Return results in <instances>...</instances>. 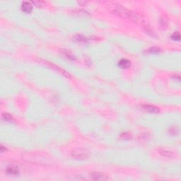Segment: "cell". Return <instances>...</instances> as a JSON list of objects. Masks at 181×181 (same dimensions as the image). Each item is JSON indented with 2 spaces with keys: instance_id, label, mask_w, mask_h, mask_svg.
Listing matches in <instances>:
<instances>
[{
  "instance_id": "obj_1",
  "label": "cell",
  "mask_w": 181,
  "mask_h": 181,
  "mask_svg": "<svg viewBox=\"0 0 181 181\" xmlns=\"http://www.w3.org/2000/svg\"><path fill=\"white\" fill-rule=\"evenodd\" d=\"M113 11L117 16H119L122 18H129L134 21H137L139 18V16H138L137 14L122 7L120 5H117V7H115V8L113 10Z\"/></svg>"
},
{
  "instance_id": "obj_2",
  "label": "cell",
  "mask_w": 181,
  "mask_h": 181,
  "mask_svg": "<svg viewBox=\"0 0 181 181\" xmlns=\"http://www.w3.org/2000/svg\"><path fill=\"white\" fill-rule=\"evenodd\" d=\"M72 156L76 159H86L88 158L89 154L86 151L82 149H76L73 150L72 152Z\"/></svg>"
},
{
  "instance_id": "obj_3",
  "label": "cell",
  "mask_w": 181,
  "mask_h": 181,
  "mask_svg": "<svg viewBox=\"0 0 181 181\" xmlns=\"http://www.w3.org/2000/svg\"><path fill=\"white\" fill-rule=\"evenodd\" d=\"M90 178L93 181H106L108 180V177L103 173L93 172L89 174Z\"/></svg>"
},
{
  "instance_id": "obj_4",
  "label": "cell",
  "mask_w": 181,
  "mask_h": 181,
  "mask_svg": "<svg viewBox=\"0 0 181 181\" xmlns=\"http://www.w3.org/2000/svg\"><path fill=\"white\" fill-rule=\"evenodd\" d=\"M142 108L145 110L146 111L150 113H153V114H157L159 113V109L152 105H143Z\"/></svg>"
},
{
  "instance_id": "obj_5",
  "label": "cell",
  "mask_w": 181,
  "mask_h": 181,
  "mask_svg": "<svg viewBox=\"0 0 181 181\" xmlns=\"http://www.w3.org/2000/svg\"><path fill=\"white\" fill-rule=\"evenodd\" d=\"M21 9L26 13H30L32 11V5L30 2L23 1L21 4Z\"/></svg>"
},
{
  "instance_id": "obj_6",
  "label": "cell",
  "mask_w": 181,
  "mask_h": 181,
  "mask_svg": "<svg viewBox=\"0 0 181 181\" xmlns=\"http://www.w3.org/2000/svg\"><path fill=\"white\" fill-rule=\"evenodd\" d=\"M118 65H119V67H120L122 69H127V68L130 67L131 63L127 59H122V60H120Z\"/></svg>"
},
{
  "instance_id": "obj_7",
  "label": "cell",
  "mask_w": 181,
  "mask_h": 181,
  "mask_svg": "<svg viewBox=\"0 0 181 181\" xmlns=\"http://www.w3.org/2000/svg\"><path fill=\"white\" fill-rule=\"evenodd\" d=\"M159 154L161 156H163L164 157H167V158H171L173 156V153L170 151H168L166 149H161L158 150Z\"/></svg>"
},
{
  "instance_id": "obj_8",
  "label": "cell",
  "mask_w": 181,
  "mask_h": 181,
  "mask_svg": "<svg viewBox=\"0 0 181 181\" xmlns=\"http://www.w3.org/2000/svg\"><path fill=\"white\" fill-rule=\"evenodd\" d=\"M7 172L11 175H18L19 171H18V168L16 166H10L7 168Z\"/></svg>"
},
{
  "instance_id": "obj_9",
  "label": "cell",
  "mask_w": 181,
  "mask_h": 181,
  "mask_svg": "<svg viewBox=\"0 0 181 181\" xmlns=\"http://www.w3.org/2000/svg\"><path fill=\"white\" fill-rule=\"evenodd\" d=\"M74 40L78 42V43H86L87 42V38H85L83 36H82V35H76V36H74Z\"/></svg>"
},
{
  "instance_id": "obj_10",
  "label": "cell",
  "mask_w": 181,
  "mask_h": 181,
  "mask_svg": "<svg viewBox=\"0 0 181 181\" xmlns=\"http://www.w3.org/2000/svg\"><path fill=\"white\" fill-rule=\"evenodd\" d=\"M143 28H144L145 31H146L148 34H149V35H151V36H154V31L152 30V29H151V28L149 26V25H147V24H143Z\"/></svg>"
},
{
  "instance_id": "obj_11",
  "label": "cell",
  "mask_w": 181,
  "mask_h": 181,
  "mask_svg": "<svg viewBox=\"0 0 181 181\" xmlns=\"http://www.w3.org/2000/svg\"><path fill=\"white\" fill-rule=\"evenodd\" d=\"M169 133L172 135H177L178 134V129L177 127H171L169 129Z\"/></svg>"
},
{
  "instance_id": "obj_12",
  "label": "cell",
  "mask_w": 181,
  "mask_h": 181,
  "mask_svg": "<svg viewBox=\"0 0 181 181\" xmlns=\"http://www.w3.org/2000/svg\"><path fill=\"white\" fill-rule=\"evenodd\" d=\"M2 118L6 121H11L13 120L12 116L11 115H9V113H4L2 115Z\"/></svg>"
},
{
  "instance_id": "obj_13",
  "label": "cell",
  "mask_w": 181,
  "mask_h": 181,
  "mask_svg": "<svg viewBox=\"0 0 181 181\" xmlns=\"http://www.w3.org/2000/svg\"><path fill=\"white\" fill-rule=\"evenodd\" d=\"M64 55L67 57V58H69V59H70V60H75V57H74V55H73V54L72 53H70L69 50H67V51H65L64 52Z\"/></svg>"
},
{
  "instance_id": "obj_14",
  "label": "cell",
  "mask_w": 181,
  "mask_h": 181,
  "mask_svg": "<svg viewBox=\"0 0 181 181\" xmlns=\"http://www.w3.org/2000/svg\"><path fill=\"white\" fill-rule=\"evenodd\" d=\"M171 38L174 40H180L181 39V36H180V33L178 32H176V33H174L171 36Z\"/></svg>"
},
{
  "instance_id": "obj_15",
  "label": "cell",
  "mask_w": 181,
  "mask_h": 181,
  "mask_svg": "<svg viewBox=\"0 0 181 181\" xmlns=\"http://www.w3.org/2000/svg\"><path fill=\"white\" fill-rule=\"evenodd\" d=\"M121 137L124 139H131V135L129 133V132H123L122 135H121Z\"/></svg>"
},
{
  "instance_id": "obj_16",
  "label": "cell",
  "mask_w": 181,
  "mask_h": 181,
  "mask_svg": "<svg viewBox=\"0 0 181 181\" xmlns=\"http://www.w3.org/2000/svg\"><path fill=\"white\" fill-rule=\"evenodd\" d=\"M160 24H161V27L162 28H166L167 26V24H168V23H167V21H166L164 18H163V19L161 20Z\"/></svg>"
},
{
  "instance_id": "obj_17",
  "label": "cell",
  "mask_w": 181,
  "mask_h": 181,
  "mask_svg": "<svg viewBox=\"0 0 181 181\" xmlns=\"http://www.w3.org/2000/svg\"><path fill=\"white\" fill-rule=\"evenodd\" d=\"M149 52L151 53H157L159 52V49L157 48V47H151L149 50Z\"/></svg>"
},
{
  "instance_id": "obj_18",
  "label": "cell",
  "mask_w": 181,
  "mask_h": 181,
  "mask_svg": "<svg viewBox=\"0 0 181 181\" xmlns=\"http://www.w3.org/2000/svg\"><path fill=\"white\" fill-rule=\"evenodd\" d=\"M33 4H36L37 6H41V4L43 3L42 1H33Z\"/></svg>"
},
{
  "instance_id": "obj_19",
  "label": "cell",
  "mask_w": 181,
  "mask_h": 181,
  "mask_svg": "<svg viewBox=\"0 0 181 181\" xmlns=\"http://www.w3.org/2000/svg\"><path fill=\"white\" fill-rule=\"evenodd\" d=\"M4 146H3L2 145H1V147H0V150H1V153H2V152H4V151H6V148L4 149Z\"/></svg>"
}]
</instances>
